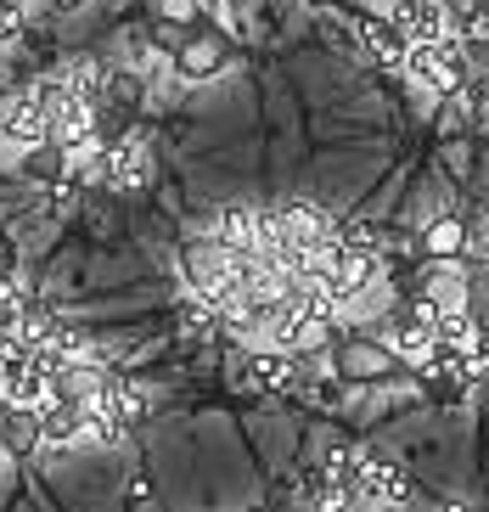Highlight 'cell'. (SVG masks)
<instances>
[{"label": "cell", "instance_id": "6da1fadb", "mask_svg": "<svg viewBox=\"0 0 489 512\" xmlns=\"http://www.w3.org/2000/svg\"><path fill=\"white\" fill-rule=\"evenodd\" d=\"M310 361L298 349H282V344H265V349H242V361L231 366V383L242 394H298Z\"/></svg>", "mask_w": 489, "mask_h": 512}, {"label": "cell", "instance_id": "d4e9b609", "mask_svg": "<svg viewBox=\"0 0 489 512\" xmlns=\"http://www.w3.org/2000/svg\"><path fill=\"white\" fill-rule=\"evenodd\" d=\"M147 490H152V484L141 479V473H135V479H130V501H135V507H141V501H147Z\"/></svg>", "mask_w": 489, "mask_h": 512}, {"label": "cell", "instance_id": "9a60e30c", "mask_svg": "<svg viewBox=\"0 0 489 512\" xmlns=\"http://www.w3.org/2000/svg\"><path fill=\"white\" fill-rule=\"evenodd\" d=\"M366 51L383 68H405V51H411V34H405V23L400 17H366Z\"/></svg>", "mask_w": 489, "mask_h": 512}, {"label": "cell", "instance_id": "7c38bea8", "mask_svg": "<svg viewBox=\"0 0 489 512\" xmlns=\"http://www.w3.org/2000/svg\"><path fill=\"white\" fill-rule=\"evenodd\" d=\"M40 434H45V445H57V451H68V445L90 439V434H85V411H79V400H62V394L40 400Z\"/></svg>", "mask_w": 489, "mask_h": 512}, {"label": "cell", "instance_id": "3957f363", "mask_svg": "<svg viewBox=\"0 0 489 512\" xmlns=\"http://www.w3.org/2000/svg\"><path fill=\"white\" fill-rule=\"evenodd\" d=\"M405 74H411L422 91H433V96H456L461 85H467V62H461L456 34L439 40V46H411L405 51Z\"/></svg>", "mask_w": 489, "mask_h": 512}, {"label": "cell", "instance_id": "44dd1931", "mask_svg": "<svg viewBox=\"0 0 489 512\" xmlns=\"http://www.w3.org/2000/svg\"><path fill=\"white\" fill-rule=\"evenodd\" d=\"M298 394H304L310 406H338V400H343V377L338 372H332V377H310V372H304Z\"/></svg>", "mask_w": 489, "mask_h": 512}, {"label": "cell", "instance_id": "4316f807", "mask_svg": "<svg viewBox=\"0 0 489 512\" xmlns=\"http://www.w3.org/2000/svg\"><path fill=\"white\" fill-rule=\"evenodd\" d=\"M445 12H450V17H461V12H473V0H445Z\"/></svg>", "mask_w": 489, "mask_h": 512}, {"label": "cell", "instance_id": "7402d4cb", "mask_svg": "<svg viewBox=\"0 0 489 512\" xmlns=\"http://www.w3.org/2000/svg\"><path fill=\"white\" fill-rule=\"evenodd\" d=\"M186 40H192V29H186V23H158V51H169V57H175Z\"/></svg>", "mask_w": 489, "mask_h": 512}, {"label": "cell", "instance_id": "8992f818", "mask_svg": "<svg viewBox=\"0 0 489 512\" xmlns=\"http://www.w3.org/2000/svg\"><path fill=\"white\" fill-rule=\"evenodd\" d=\"M208 237H220L225 248L237 254H259L270 237V209H253V203H220L208 214Z\"/></svg>", "mask_w": 489, "mask_h": 512}, {"label": "cell", "instance_id": "7a4b0ae2", "mask_svg": "<svg viewBox=\"0 0 489 512\" xmlns=\"http://www.w3.org/2000/svg\"><path fill=\"white\" fill-rule=\"evenodd\" d=\"M416 501V479L405 473L400 462H388V456H371L360 462L355 484H349V507H411Z\"/></svg>", "mask_w": 489, "mask_h": 512}, {"label": "cell", "instance_id": "603a6c76", "mask_svg": "<svg viewBox=\"0 0 489 512\" xmlns=\"http://www.w3.org/2000/svg\"><path fill=\"white\" fill-rule=\"evenodd\" d=\"M467 91H473V107H478V113H484V119H489V68H484V74L473 79V85H467Z\"/></svg>", "mask_w": 489, "mask_h": 512}, {"label": "cell", "instance_id": "ba28073f", "mask_svg": "<svg viewBox=\"0 0 489 512\" xmlns=\"http://www.w3.org/2000/svg\"><path fill=\"white\" fill-rule=\"evenodd\" d=\"M400 355H394V344H383V338H355V344L338 349V377L343 383H383V377L400 372Z\"/></svg>", "mask_w": 489, "mask_h": 512}, {"label": "cell", "instance_id": "4fadbf2b", "mask_svg": "<svg viewBox=\"0 0 489 512\" xmlns=\"http://www.w3.org/2000/svg\"><path fill=\"white\" fill-rule=\"evenodd\" d=\"M17 169H23L29 181H40V186H57V181H68V169H74V152L57 147V141H34V147L17 152Z\"/></svg>", "mask_w": 489, "mask_h": 512}, {"label": "cell", "instance_id": "30bf717a", "mask_svg": "<svg viewBox=\"0 0 489 512\" xmlns=\"http://www.w3.org/2000/svg\"><path fill=\"white\" fill-rule=\"evenodd\" d=\"M40 445H45V434H40V406L6 400V406H0V456L23 462V456H34Z\"/></svg>", "mask_w": 489, "mask_h": 512}, {"label": "cell", "instance_id": "52a82bcc", "mask_svg": "<svg viewBox=\"0 0 489 512\" xmlns=\"http://www.w3.org/2000/svg\"><path fill=\"white\" fill-rule=\"evenodd\" d=\"M276 237H282L287 254H304V248L338 242V220H332L321 203H282V209H276Z\"/></svg>", "mask_w": 489, "mask_h": 512}, {"label": "cell", "instance_id": "5bb4252c", "mask_svg": "<svg viewBox=\"0 0 489 512\" xmlns=\"http://www.w3.org/2000/svg\"><path fill=\"white\" fill-rule=\"evenodd\" d=\"M175 68L186 79H208V74H220L225 68V34H214V29H203V34H192L186 46L175 51Z\"/></svg>", "mask_w": 489, "mask_h": 512}, {"label": "cell", "instance_id": "e0dca14e", "mask_svg": "<svg viewBox=\"0 0 489 512\" xmlns=\"http://www.w3.org/2000/svg\"><path fill=\"white\" fill-rule=\"evenodd\" d=\"M467 242H473L467 220H456V214H439V220L428 226V237H422V248H428V259L450 265V259H461V254H467Z\"/></svg>", "mask_w": 489, "mask_h": 512}, {"label": "cell", "instance_id": "277c9868", "mask_svg": "<svg viewBox=\"0 0 489 512\" xmlns=\"http://www.w3.org/2000/svg\"><path fill=\"white\" fill-rule=\"evenodd\" d=\"M377 276H383V254H377V248H355V242H338V254H332V265H326L321 282H332V293L343 299V316H349V304L366 299Z\"/></svg>", "mask_w": 489, "mask_h": 512}, {"label": "cell", "instance_id": "5b68a950", "mask_svg": "<svg viewBox=\"0 0 489 512\" xmlns=\"http://www.w3.org/2000/svg\"><path fill=\"white\" fill-rule=\"evenodd\" d=\"M388 344H394V355H400L405 366H422L433 355V344H439V310H433L428 299L400 304V316L388 327Z\"/></svg>", "mask_w": 489, "mask_h": 512}, {"label": "cell", "instance_id": "d6986e66", "mask_svg": "<svg viewBox=\"0 0 489 512\" xmlns=\"http://www.w3.org/2000/svg\"><path fill=\"white\" fill-rule=\"evenodd\" d=\"M422 299H428L433 310H456V304H467V265H461V271H433L428 282H422Z\"/></svg>", "mask_w": 489, "mask_h": 512}, {"label": "cell", "instance_id": "8fae6325", "mask_svg": "<svg viewBox=\"0 0 489 512\" xmlns=\"http://www.w3.org/2000/svg\"><path fill=\"white\" fill-rule=\"evenodd\" d=\"M394 17L405 23L411 46H439V40H450L445 0H400V6H394Z\"/></svg>", "mask_w": 489, "mask_h": 512}, {"label": "cell", "instance_id": "cb8c5ba5", "mask_svg": "<svg viewBox=\"0 0 489 512\" xmlns=\"http://www.w3.org/2000/svg\"><path fill=\"white\" fill-rule=\"evenodd\" d=\"M12 265H17V248L12 237H0V276H12Z\"/></svg>", "mask_w": 489, "mask_h": 512}, {"label": "cell", "instance_id": "484cf974", "mask_svg": "<svg viewBox=\"0 0 489 512\" xmlns=\"http://www.w3.org/2000/svg\"><path fill=\"white\" fill-rule=\"evenodd\" d=\"M85 6H90V0H57V12H62V17H68V12H85Z\"/></svg>", "mask_w": 489, "mask_h": 512}, {"label": "cell", "instance_id": "ac0fdd59", "mask_svg": "<svg viewBox=\"0 0 489 512\" xmlns=\"http://www.w3.org/2000/svg\"><path fill=\"white\" fill-rule=\"evenodd\" d=\"M360 462H366V445H355V439H332V445H326V456H321V473L332 484H343V490H349V484H355V473H360Z\"/></svg>", "mask_w": 489, "mask_h": 512}, {"label": "cell", "instance_id": "2e32d148", "mask_svg": "<svg viewBox=\"0 0 489 512\" xmlns=\"http://www.w3.org/2000/svg\"><path fill=\"white\" fill-rule=\"evenodd\" d=\"M147 181H152V152H147V141H141V136L119 141V147H113V186H119V192H141Z\"/></svg>", "mask_w": 489, "mask_h": 512}, {"label": "cell", "instance_id": "9c48e42d", "mask_svg": "<svg viewBox=\"0 0 489 512\" xmlns=\"http://www.w3.org/2000/svg\"><path fill=\"white\" fill-rule=\"evenodd\" d=\"M0 141L6 147H34V141H51V107L40 102L34 91H23L6 113H0Z\"/></svg>", "mask_w": 489, "mask_h": 512}, {"label": "cell", "instance_id": "83f0119b", "mask_svg": "<svg viewBox=\"0 0 489 512\" xmlns=\"http://www.w3.org/2000/svg\"><path fill=\"white\" fill-rule=\"evenodd\" d=\"M0 12H17V0H0Z\"/></svg>", "mask_w": 489, "mask_h": 512}, {"label": "cell", "instance_id": "ffe728a7", "mask_svg": "<svg viewBox=\"0 0 489 512\" xmlns=\"http://www.w3.org/2000/svg\"><path fill=\"white\" fill-rule=\"evenodd\" d=\"M141 91H147V85H141L135 74H124V68H113V74H107V96H102V102L124 107V113L135 119V107H141Z\"/></svg>", "mask_w": 489, "mask_h": 512}]
</instances>
